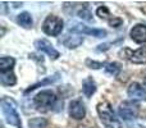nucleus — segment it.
Segmentation results:
<instances>
[{
  "label": "nucleus",
  "instance_id": "1",
  "mask_svg": "<svg viewBox=\"0 0 146 128\" xmlns=\"http://www.w3.org/2000/svg\"><path fill=\"white\" fill-rule=\"evenodd\" d=\"M96 110H98L100 121L103 122L105 128H122L121 121L117 118L113 108H111V105L108 101H103V103L98 104Z\"/></svg>",
  "mask_w": 146,
  "mask_h": 128
},
{
  "label": "nucleus",
  "instance_id": "2",
  "mask_svg": "<svg viewBox=\"0 0 146 128\" xmlns=\"http://www.w3.org/2000/svg\"><path fill=\"white\" fill-rule=\"evenodd\" d=\"M1 111L4 114V118L8 124L14 126L17 128H22V122H21L19 114L17 110L14 100L10 97H3L1 99Z\"/></svg>",
  "mask_w": 146,
  "mask_h": 128
},
{
  "label": "nucleus",
  "instance_id": "3",
  "mask_svg": "<svg viewBox=\"0 0 146 128\" xmlns=\"http://www.w3.org/2000/svg\"><path fill=\"white\" fill-rule=\"evenodd\" d=\"M56 103V96L51 90H44L40 91L37 95L33 97V104L38 111H49L54 108Z\"/></svg>",
  "mask_w": 146,
  "mask_h": 128
},
{
  "label": "nucleus",
  "instance_id": "4",
  "mask_svg": "<svg viewBox=\"0 0 146 128\" xmlns=\"http://www.w3.org/2000/svg\"><path fill=\"white\" fill-rule=\"evenodd\" d=\"M139 113L140 106L135 101H123L118 106V115L126 122L136 119L139 117Z\"/></svg>",
  "mask_w": 146,
  "mask_h": 128
},
{
  "label": "nucleus",
  "instance_id": "5",
  "mask_svg": "<svg viewBox=\"0 0 146 128\" xmlns=\"http://www.w3.org/2000/svg\"><path fill=\"white\" fill-rule=\"evenodd\" d=\"M63 19L56 15H48L42 23V31L49 36H58L63 31Z\"/></svg>",
  "mask_w": 146,
  "mask_h": 128
},
{
  "label": "nucleus",
  "instance_id": "6",
  "mask_svg": "<svg viewBox=\"0 0 146 128\" xmlns=\"http://www.w3.org/2000/svg\"><path fill=\"white\" fill-rule=\"evenodd\" d=\"M69 30L73 31V32L83 33V35H91L98 38L105 37V36L108 35V32H106L105 30H103V28H91V27H88V26L81 25V23H74L73 26L69 27Z\"/></svg>",
  "mask_w": 146,
  "mask_h": 128
},
{
  "label": "nucleus",
  "instance_id": "7",
  "mask_svg": "<svg viewBox=\"0 0 146 128\" xmlns=\"http://www.w3.org/2000/svg\"><path fill=\"white\" fill-rule=\"evenodd\" d=\"M33 46H35L38 51H42V53L48 54V55L50 56V59H53V60H55V59H58L59 56H60V53H59V51L56 50L53 45H51L50 41L45 40V38L36 40L35 44H33Z\"/></svg>",
  "mask_w": 146,
  "mask_h": 128
},
{
  "label": "nucleus",
  "instance_id": "8",
  "mask_svg": "<svg viewBox=\"0 0 146 128\" xmlns=\"http://www.w3.org/2000/svg\"><path fill=\"white\" fill-rule=\"evenodd\" d=\"M128 97L132 101H145L146 100V88L139 82H132L127 88Z\"/></svg>",
  "mask_w": 146,
  "mask_h": 128
},
{
  "label": "nucleus",
  "instance_id": "9",
  "mask_svg": "<svg viewBox=\"0 0 146 128\" xmlns=\"http://www.w3.org/2000/svg\"><path fill=\"white\" fill-rule=\"evenodd\" d=\"M69 115L72 117L76 121H81V119L85 118L86 115V108L85 104L80 100V99H76V100H72L69 103Z\"/></svg>",
  "mask_w": 146,
  "mask_h": 128
},
{
  "label": "nucleus",
  "instance_id": "10",
  "mask_svg": "<svg viewBox=\"0 0 146 128\" xmlns=\"http://www.w3.org/2000/svg\"><path fill=\"white\" fill-rule=\"evenodd\" d=\"M129 36L137 44H145L146 42V26L145 25H139L133 26L129 31Z\"/></svg>",
  "mask_w": 146,
  "mask_h": 128
},
{
  "label": "nucleus",
  "instance_id": "11",
  "mask_svg": "<svg viewBox=\"0 0 146 128\" xmlns=\"http://www.w3.org/2000/svg\"><path fill=\"white\" fill-rule=\"evenodd\" d=\"M83 42V37L78 35H66V37L62 40V44L68 49H76Z\"/></svg>",
  "mask_w": 146,
  "mask_h": 128
},
{
  "label": "nucleus",
  "instance_id": "12",
  "mask_svg": "<svg viewBox=\"0 0 146 128\" xmlns=\"http://www.w3.org/2000/svg\"><path fill=\"white\" fill-rule=\"evenodd\" d=\"M129 60L133 64H145L146 63V45L139 48L137 50H135L132 53Z\"/></svg>",
  "mask_w": 146,
  "mask_h": 128
},
{
  "label": "nucleus",
  "instance_id": "13",
  "mask_svg": "<svg viewBox=\"0 0 146 128\" xmlns=\"http://www.w3.org/2000/svg\"><path fill=\"white\" fill-rule=\"evenodd\" d=\"M82 91L86 97H91L96 92V83L92 80V77H87L82 83Z\"/></svg>",
  "mask_w": 146,
  "mask_h": 128
},
{
  "label": "nucleus",
  "instance_id": "14",
  "mask_svg": "<svg viewBox=\"0 0 146 128\" xmlns=\"http://www.w3.org/2000/svg\"><path fill=\"white\" fill-rule=\"evenodd\" d=\"M17 23L23 28H31L32 27L33 21H32V17H31V14L28 12H22L18 14Z\"/></svg>",
  "mask_w": 146,
  "mask_h": 128
},
{
  "label": "nucleus",
  "instance_id": "15",
  "mask_svg": "<svg viewBox=\"0 0 146 128\" xmlns=\"http://www.w3.org/2000/svg\"><path fill=\"white\" fill-rule=\"evenodd\" d=\"M14 64H15L14 58H12V56H1L0 58V70H1V73L12 72Z\"/></svg>",
  "mask_w": 146,
  "mask_h": 128
},
{
  "label": "nucleus",
  "instance_id": "16",
  "mask_svg": "<svg viewBox=\"0 0 146 128\" xmlns=\"http://www.w3.org/2000/svg\"><path fill=\"white\" fill-rule=\"evenodd\" d=\"M15 82H17V78L13 72H7L0 74V83L3 86H13L15 85Z\"/></svg>",
  "mask_w": 146,
  "mask_h": 128
},
{
  "label": "nucleus",
  "instance_id": "17",
  "mask_svg": "<svg viewBox=\"0 0 146 128\" xmlns=\"http://www.w3.org/2000/svg\"><path fill=\"white\" fill-rule=\"evenodd\" d=\"M121 64L117 63V62H110V63H106L105 64V72L108 74H111L113 77L118 76L121 73Z\"/></svg>",
  "mask_w": 146,
  "mask_h": 128
},
{
  "label": "nucleus",
  "instance_id": "18",
  "mask_svg": "<svg viewBox=\"0 0 146 128\" xmlns=\"http://www.w3.org/2000/svg\"><path fill=\"white\" fill-rule=\"evenodd\" d=\"M48 121L45 118H32L28 121V127L30 128H46Z\"/></svg>",
  "mask_w": 146,
  "mask_h": 128
},
{
  "label": "nucleus",
  "instance_id": "19",
  "mask_svg": "<svg viewBox=\"0 0 146 128\" xmlns=\"http://www.w3.org/2000/svg\"><path fill=\"white\" fill-rule=\"evenodd\" d=\"M58 80H59V73H56V74H54L53 77H49V78H46L45 81H42V82H40V83H36V85H33L32 87L27 88V90H26V94H28V92H31V91H33L36 87H38V86L49 85V83H53V82H55V81H58Z\"/></svg>",
  "mask_w": 146,
  "mask_h": 128
},
{
  "label": "nucleus",
  "instance_id": "20",
  "mask_svg": "<svg viewBox=\"0 0 146 128\" xmlns=\"http://www.w3.org/2000/svg\"><path fill=\"white\" fill-rule=\"evenodd\" d=\"M96 15H98L99 18H101V19H105V18H108L109 15H110V12H109V9L106 7H100L96 9Z\"/></svg>",
  "mask_w": 146,
  "mask_h": 128
},
{
  "label": "nucleus",
  "instance_id": "21",
  "mask_svg": "<svg viewBox=\"0 0 146 128\" xmlns=\"http://www.w3.org/2000/svg\"><path fill=\"white\" fill-rule=\"evenodd\" d=\"M78 17L82 18V19H85V21L92 19V17H91V12H90L88 8H83V9H81L80 12H78Z\"/></svg>",
  "mask_w": 146,
  "mask_h": 128
},
{
  "label": "nucleus",
  "instance_id": "22",
  "mask_svg": "<svg viewBox=\"0 0 146 128\" xmlns=\"http://www.w3.org/2000/svg\"><path fill=\"white\" fill-rule=\"evenodd\" d=\"M86 64L88 65V68H94V69H99V68H101L103 65H105L104 63H99V62L91 60V59H87V60H86Z\"/></svg>",
  "mask_w": 146,
  "mask_h": 128
},
{
  "label": "nucleus",
  "instance_id": "23",
  "mask_svg": "<svg viewBox=\"0 0 146 128\" xmlns=\"http://www.w3.org/2000/svg\"><path fill=\"white\" fill-rule=\"evenodd\" d=\"M122 23H123V21H122V18H119V17H113V19L109 21V25H110L111 27H114V28L122 26Z\"/></svg>",
  "mask_w": 146,
  "mask_h": 128
},
{
  "label": "nucleus",
  "instance_id": "24",
  "mask_svg": "<svg viewBox=\"0 0 146 128\" xmlns=\"http://www.w3.org/2000/svg\"><path fill=\"white\" fill-rule=\"evenodd\" d=\"M144 87L146 88V78H145V82H144Z\"/></svg>",
  "mask_w": 146,
  "mask_h": 128
}]
</instances>
